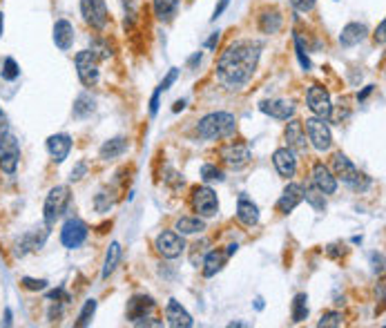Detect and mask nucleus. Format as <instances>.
<instances>
[{
  "mask_svg": "<svg viewBox=\"0 0 386 328\" xmlns=\"http://www.w3.org/2000/svg\"><path fill=\"white\" fill-rule=\"evenodd\" d=\"M47 318H50V322H54V318H61V306H56V301H52V308L47 313Z\"/></svg>",
  "mask_w": 386,
  "mask_h": 328,
  "instance_id": "603ef678",
  "label": "nucleus"
},
{
  "mask_svg": "<svg viewBox=\"0 0 386 328\" xmlns=\"http://www.w3.org/2000/svg\"><path fill=\"white\" fill-rule=\"evenodd\" d=\"M384 31H386V20H380L376 33H373V38H376V43L380 45V47H384Z\"/></svg>",
  "mask_w": 386,
  "mask_h": 328,
  "instance_id": "c03bdc74",
  "label": "nucleus"
},
{
  "mask_svg": "<svg viewBox=\"0 0 386 328\" xmlns=\"http://www.w3.org/2000/svg\"><path fill=\"white\" fill-rule=\"evenodd\" d=\"M228 253L225 251H210L203 259V277H214L217 273H221V268L228 262Z\"/></svg>",
  "mask_w": 386,
  "mask_h": 328,
  "instance_id": "bb28decb",
  "label": "nucleus"
},
{
  "mask_svg": "<svg viewBox=\"0 0 386 328\" xmlns=\"http://www.w3.org/2000/svg\"><path fill=\"white\" fill-rule=\"evenodd\" d=\"M315 3L317 0H290V5L295 11H299V14H311L315 9Z\"/></svg>",
  "mask_w": 386,
  "mask_h": 328,
  "instance_id": "ea45409f",
  "label": "nucleus"
},
{
  "mask_svg": "<svg viewBox=\"0 0 386 328\" xmlns=\"http://www.w3.org/2000/svg\"><path fill=\"white\" fill-rule=\"evenodd\" d=\"M309 318V295L306 292H299V295H295L292 299V322L299 324Z\"/></svg>",
  "mask_w": 386,
  "mask_h": 328,
  "instance_id": "2f4dec72",
  "label": "nucleus"
},
{
  "mask_svg": "<svg viewBox=\"0 0 386 328\" xmlns=\"http://www.w3.org/2000/svg\"><path fill=\"white\" fill-rule=\"evenodd\" d=\"M259 110L264 112L266 117L270 119H277V121H288L295 117V112H297V105L292 103V100H286V98H266L259 103Z\"/></svg>",
  "mask_w": 386,
  "mask_h": 328,
  "instance_id": "4468645a",
  "label": "nucleus"
},
{
  "mask_svg": "<svg viewBox=\"0 0 386 328\" xmlns=\"http://www.w3.org/2000/svg\"><path fill=\"white\" fill-rule=\"evenodd\" d=\"M154 306H156V301L150 295H134L128 301V320L132 324H139V322L150 318V313L154 311Z\"/></svg>",
  "mask_w": 386,
  "mask_h": 328,
  "instance_id": "f3484780",
  "label": "nucleus"
},
{
  "mask_svg": "<svg viewBox=\"0 0 386 328\" xmlns=\"http://www.w3.org/2000/svg\"><path fill=\"white\" fill-rule=\"evenodd\" d=\"M333 174L337 181H342L348 188H353L355 192H366L371 186V179L366 174H362L355 167V163L348 159L344 152L333 154Z\"/></svg>",
  "mask_w": 386,
  "mask_h": 328,
  "instance_id": "7ed1b4c3",
  "label": "nucleus"
},
{
  "mask_svg": "<svg viewBox=\"0 0 386 328\" xmlns=\"http://www.w3.org/2000/svg\"><path fill=\"white\" fill-rule=\"evenodd\" d=\"M175 230L179 234H184V237H190V234H201L203 230H206V221H203L199 214L197 217H181L177 219L175 223Z\"/></svg>",
  "mask_w": 386,
  "mask_h": 328,
  "instance_id": "cd10ccee",
  "label": "nucleus"
},
{
  "mask_svg": "<svg viewBox=\"0 0 386 328\" xmlns=\"http://www.w3.org/2000/svg\"><path fill=\"white\" fill-rule=\"evenodd\" d=\"M192 210H195L201 219H210L219 212V199L217 192H214L210 186H197L192 188Z\"/></svg>",
  "mask_w": 386,
  "mask_h": 328,
  "instance_id": "423d86ee",
  "label": "nucleus"
},
{
  "mask_svg": "<svg viewBox=\"0 0 386 328\" xmlns=\"http://www.w3.org/2000/svg\"><path fill=\"white\" fill-rule=\"evenodd\" d=\"M264 43L255 38L232 40L217 61V78L225 89H242L257 72Z\"/></svg>",
  "mask_w": 386,
  "mask_h": 328,
  "instance_id": "f257e3e1",
  "label": "nucleus"
},
{
  "mask_svg": "<svg viewBox=\"0 0 386 328\" xmlns=\"http://www.w3.org/2000/svg\"><path fill=\"white\" fill-rule=\"evenodd\" d=\"M201 179L206 181V184H221V181L225 179V174H223V170H219L217 165H212V163H206L201 167Z\"/></svg>",
  "mask_w": 386,
  "mask_h": 328,
  "instance_id": "c9c22d12",
  "label": "nucleus"
},
{
  "mask_svg": "<svg viewBox=\"0 0 386 328\" xmlns=\"http://www.w3.org/2000/svg\"><path fill=\"white\" fill-rule=\"evenodd\" d=\"M119 262H121V244L112 241L110 248H107V253H105V264H103V273H101V277L107 279L117 270Z\"/></svg>",
  "mask_w": 386,
  "mask_h": 328,
  "instance_id": "7c9ffc66",
  "label": "nucleus"
},
{
  "mask_svg": "<svg viewBox=\"0 0 386 328\" xmlns=\"http://www.w3.org/2000/svg\"><path fill=\"white\" fill-rule=\"evenodd\" d=\"M272 163H275V170L279 172L281 179L290 181L295 177V172H297V152H292L288 145L286 148H279V150H275V154H272Z\"/></svg>",
  "mask_w": 386,
  "mask_h": 328,
  "instance_id": "dca6fc26",
  "label": "nucleus"
},
{
  "mask_svg": "<svg viewBox=\"0 0 386 328\" xmlns=\"http://www.w3.org/2000/svg\"><path fill=\"white\" fill-rule=\"evenodd\" d=\"M0 76H3L5 81H16V78L20 76V67L11 56H7V59L0 63Z\"/></svg>",
  "mask_w": 386,
  "mask_h": 328,
  "instance_id": "473e14b6",
  "label": "nucleus"
},
{
  "mask_svg": "<svg viewBox=\"0 0 386 328\" xmlns=\"http://www.w3.org/2000/svg\"><path fill=\"white\" fill-rule=\"evenodd\" d=\"M366 36H369V27L364 22H348V25L342 27V33H339V45L342 47H355Z\"/></svg>",
  "mask_w": 386,
  "mask_h": 328,
  "instance_id": "5701e85b",
  "label": "nucleus"
},
{
  "mask_svg": "<svg viewBox=\"0 0 386 328\" xmlns=\"http://www.w3.org/2000/svg\"><path fill=\"white\" fill-rule=\"evenodd\" d=\"M219 36H221V31H214L212 36H210V38L206 40V47H208V50H214V47H217V43H219Z\"/></svg>",
  "mask_w": 386,
  "mask_h": 328,
  "instance_id": "8fccbe9b",
  "label": "nucleus"
},
{
  "mask_svg": "<svg viewBox=\"0 0 386 328\" xmlns=\"http://www.w3.org/2000/svg\"><path fill=\"white\" fill-rule=\"evenodd\" d=\"M5 324H7V326H11V311H9V308L5 311Z\"/></svg>",
  "mask_w": 386,
  "mask_h": 328,
  "instance_id": "13d9d810",
  "label": "nucleus"
},
{
  "mask_svg": "<svg viewBox=\"0 0 386 328\" xmlns=\"http://www.w3.org/2000/svg\"><path fill=\"white\" fill-rule=\"evenodd\" d=\"M152 9H154V16L158 20H172L177 9H179V0H152Z\"/></svg>",
  "mask_w": 386,
  "mask_h": 328,
  "instance_id": "c756f323",
  "label": "nucleus"
},
{
  "mask_svg": "<svg viewBox=\"0 0 386 328\" xmlns=\"http://www.w3.org/2000/svg\"><path fill=\"white\" fill-rule=\"evenodd\" d=\"M304 132L309 134V141L317 152L331 150L333 145V132L328 128V121L320 117H311L304 121Z\"/></svg>",
  "mask_w": 386,
  "mask_h": 328,
  "instance_id": "39448f33",
  "label": "nucleus"
},
{
  "mask_svg": "<svg viewBox=\"0 0 386 328\" xmlns=\"http://www.w3.org/2000/svg\"><path fill=\"white\" fill-rule=\"evenodd\" d=\"M253 159V154H251V148H248L246 143H225L223 148H221V161L232 167V170H242L246 167L248 163H251Z\"/></svg>",
  "mask_w": 386,
  "mask_h": 328,
  "instance_id": "ddd939ff",
  "label": "nucleus"
},
{
  "mask_svg": "<svg viewBox=\"0 0 386 328\" xmlns=\"http://www.w3.org/2000/svg\"><path fill=\"white\" fill-rule=\"evenodd\" d=\"M154 248L163 259H179L186 253V239H184V234H179V232L163 230L156 237Z\"/></svg>",
  "mask_w": 386,
  "mask_h": 328,
  "instance_id": "f8f14e48",
  "label": "nucleus"
},
{
  "mask_svg": "<svg viewBox=\"0 0 386 328\" xmlns=\"http://www.w3.org/2000/svg\"><path fill=\"white\" fill-rule=\"evenodd\" d=\"M228 5H230V0H219V5L214 7V11H212V20H217V18L223 14V11H225V7H228Z\"/></svg>",
  "mask_w": 386,
  "mask_h": 328,
  "instance_id": "09e8293b",
  "label": "nucleus"
},
{
  "mask_svg": "<svg viewBox=\"0 0 386 328\" xmlns=\"http://www.w3.org/2000/svg\"><path fill=\"white\" fill-rule=\"evenodd\" d=\"M87 234H89V228L83 219H78V217L67 219L61 228V244L67 251H76V248H81L85 244Z\"/></svg>",
  "mask_w": 386,
  "mask_h": 328,
  "instance_id": "1a4fd4ad",
  "label": "nucleus"
},
{
  "mask_svg": "<svg viewBox=\"0 0 386 328\" xmlns=\"http://www.w3.org/2000/svg\"><path fill=\"white\" fill-rule=\"evenodd\" d=\"M283 137H286V143L292 152L306 154V150H309V141H306V132H304L302 121L288 119V126H286V130H283Z\"/></svg>",
  "mask_w": 386,
  "mask_h": 328,
  "instance_id": "a211bd4d",
  "label": "nucleus"
},
{
  "mask_svg": "<svg viewBox=\"0 0 386 328\" xmlns=\"http://www.w3.org/2000/svg\"><path fill=\"white\" fill-rule=\"evenodd\" d=\"M161 94H163V89L161 87H156L154 89V94L150 98V117H156V112H158V100H161Z\"/></svg>",
  "mask_w": 386,
  "mask_h": 328,
  "instance_id": "37998d69",
  "label": "nucleus"
},
{
  "mask_svg": "<svg viewBox=\"0 0 386 328\" xmlns=\"http://www.w3.org/2000/svg\"><path fill=\"white\" fill-rule=\"evenodd\" d=\"M373 89H376V85H366L364 89H362V92L357 94V100H359V103H362V100H366V98L373 94Z\"/></svg>",
  "mask_w": 386,
  "mask_h": 328,
  "instance_id": "3c124183",
  "label": "nucleus"
},
{
  "mask_svg": "<svg viewBox=\"0 0 386 328\" xmlns=\"http://www.w3.org/2000/svg\"><path fill=\"white\" fill-rule=\"evenodd\" d=\"M184 107H186V98H181V100H177V103H175L172 112H181V110H184Z\"/></svg>",
  "mask_w": 386,
  "mask_h": 328,
  "instance_id": "5fc2aeb1",
  "label": "nucleus"
},
{
  "mask_svg": "<svg viewBox=\"0 0 386 328\" xmlns=\"http://www.w3.org/2000/svg\"><path fill=\"white\" fill-rule=\"evenodd\" d=\"M47 299H50V301H54V299H56V301H59V299L70 301V295H67V292H65L63 288H59V290H52L50 295H47Z\"/></svg>",
  "mask_w": 386,
  "mask_h": 328,
  "instance_id": "de8ad7c7",
  "label": "nucleus"
},
{
  "mask_svg": "<svg viewBox=\"0 0 386 328\" xmlns=\"http://www.w3.org/2000/svg\"><path fill=\"white\" fill-rule=\"evenodd\" d=\"M283 27V16L279 9H264L259 16V31L261 33H277Z\"/></svg>",
  "mask_w": 386,
  "mask_h": 328,
  "instance_id": "a878e982",
  "label": "nucleus"
},
{
  "mask_svg": "<svg viewBox=\"0 0 386 328\" xmlns=\"http://www.w3.org/2000/svg\"><path fill=\"white\" fill-rule=\"evenodd\" d=\"M306 103H309V110L315 117L320 119H331L333 117V103H331V94L328 89L320 83H315L309 87V94H306Z\"/></svg>",
  "mask_w": 386,
  "mask_h": 328,
  "instance_id": "6e6552de",
  "label": "nucleus"
},
{
  "mask_svg": "<svg viewBox=\"0 0 386 328\" xmlns=\"http://www.w3.org/2000/svg\"><path fill=\"white\" fill-rule=\"evenodd\" d=\"M18 161H20V143L14 134L7 132L5 137H0V170L11 177L16 172Z\"/></svg>",
  "mask_w": 386,
  "mask_h": 328,
  "instance_id": "9d476101",
  "label": "nucleus"
},
{
  "mask_svg": "<svg viewBox=\"0 0 386 328\" xmlns=\"http://www.w3.org/2000/svg\"><path fill=\"white\" fill-rule=\"evenodd\" d=\"M342 322H344V318H342V313L339 311H328V313H324L322 315V320L317 322V326L320 328H328V326H342Z\"/></svg>",
  "mask_w": 386,
  "mask_h": 328,
  "instance_id": "4c0bfd02",
  "label": "nucleus"
},
{
  "mask_svg": "<svg viewBox=\"0 0 386 328\" xmlns=\"http://www.w3.org/2000/svg\"><path fill=\"white\" fill-rule=\"evenodd\" d=\"M295 52H297V59H299V65L304 67L306 72L311 70V59L309 54H306V45H304V38L299 33H295Z\"/></svg>",
  "mask_w": 386,
  "mask_h": 328,
  "instance_id": "e433bc0d",
  "label": "nucleus"
},
{
  "mask_svg": "<svg viewBox=\"0 0 386 328\" xmlns=\"http://www.w3.org/2000/svg\"><path fill=\"white\" fill-rule=\"evenodd\" d=\"M22 288H27L31 292H38V290H45L47 288V279H31V277H22L20 279Z\"/></svg>",
  "mask_w": 386,
  "mask_h": 328,
  "instance_id": "58836bf2",
  "label": "nucleus"
},
{
  "mask_svg": "<svg viewBox=\"0 0 386 328\" xmlns=\"http://www.w3.org/2000/svg\"><path fill=\"white\" fill-rule=\"evenodd\" d=\"M85 174H87V163H85V161H78V163L72 167V172H70V181H81Z\"/></svg>",
  "mask_w": 386,
  "mask_h": 328,
  "instance_id": "a19ab883",
  "label": "nucleus"
},
{
  "mask_svg": "<svg viewBox=\"0 0 386 328\" xmlns=\"http://www.w3.org/2000/svg\"><path fill=\"white\" fill-rule=\"evenodd\" d=\"M313 188L320 190L324 197H331L337 192V179L331 170H328V165H324L322 161H317L313 165Z\"/></svg>",
  "mask_w": 386,
  "mask_h": 328,
  "instance_id": "2eb2a0df",
  "label": "nucleus"
},
{
  "mask_svg": "<svg viewBox=\"0 0 386 328\" xmlns=\"http://www.w3.org/2000/svg\"><path fill=\"white\" fill-rule=\"evenodd\" d=\"M3 31H5V14L0 11V36H3Z\"/></svg>",
  "mask_w": 386,
  "mask_h": 328,
  "instance_id": "6e6d98bb",
  "label": "nucleus"
},
{
  "mask_svg": "<svg viewBox=\"0 0 386 328\" xmlns=\"http://www.w3.org/2000/svg\"><path fill=\"white\" fill-rule=\"evenodd\" d=\"M304 199L311 203L313 206V210L315 212H324L326 210V199H324V195L320 190H309V188H304Z\"/></svg>",
  "mask_w": 386,
  "mask_h": 328,
  "instance_id": "72a5a7b5",
  "label": "nucleus"
},
{
  "mask_svg": "<svg viewBox=\"0 0 386 328\" xmlns=\"http://www.w3.org/2000/svg\"><path fill=\"white\" fill-rule=\"evenodd\" d=\"M81 16L87 25L96 31L105 29L110 22L105 0H81Z\"/></svg>",
  "mask_w": 386,
  "mask_h": 328,
  "instance_id": "9b49d317",
  "label": "nucleus"
},
{
  "mask_svg": "<svg viewBox=\"0 0 386 328\" xmlns=\"http://www.w3.org/2000/svg\"><path fill=\"white\" fill-rule=\"evenodd\" d=\"M54 43L61 52H70L74 45V25L70 20L59 18L54 22Z\"/></svg>",
  "mask_w": 386,
  "mask_h": 328,
  "instance_id": "4be33fe9",
  "label": "nucleus"
},
{
  "mask_svg": "<svg viewBox=\"0 0 386 328\" xmlns=\"http://www.w3.org/2000/svg\"><path fill=\"white\" fill-rule=\"evenodd\" d=\"M237 219H239V223H244L246 228H255V225L259 223L257 203L253 199H248L246 195H242L239 201H237Z\"/></svg>",
  "mask_w": 386,
  "mask_h": 328,
  "instance_id": "b1692460",
  "label": "nucleus"
},
{
  "mask_svg": "<svg viewBox=\"0 0 386 328\" xmlns=\"http://www.w3.org/2000/svg\"><path fill=\"white\" fill-rule=\"evenodd\" d=\"M201 59H203V54H201V52L192 54L190 59H188V65H190V67H195V65H199V63H201Z\"/></svg>",
  "mask_w": 386,
  "mask_h": 328,
  "instance_id": "864d4df0",
  "label": "nucleus"
},
{
  "mask_svg": "<svg viewBox=\"0 0 386 328\" xmlns=\"http://www.w3.org/2000/svg\"><path fill=\"white\" fill-rule=\"evenodd\" d=\"M7 132H9V119L3 112V105H0V137H5Z\"/></svg>",
  "mask_w": 386,
  "mask_h": 328,
  "instance_id": "49530a36",
  "label": "nucleus"
},
{
  "mask_svg": "<svg viewBox=\"0 0 386 328\" xmlns=\"http://www.w3.org/2000/svg\"><path fill=\"white\" fill-rule=\"evenodd\" d=\"M302 201H304V186L302 184H288L286 188H283L281 197L277 199V212L290 214Z\"/></svg>",
  "mask_w": 386,
  "mask_h": 328,
  "instance_id": "aec40b11",
  "label": "nucleus"
},
{
  "mask_svg": "<svg viewBox=\"0 0 386 328\" xmlns=\"http://www.w3.org/2000/svg\"><path fill=\"white\" fill-rule=\"evenodd\" d=\"M76 65V74H78V81H81L85 87H94L101 78V70H98V56L92 50H83L76 54L74 59Z\"/></svg>",
  "mask_w": 386,
  "mask_h": 328,
  "instance_id": "0eeeda50",
  "label": "nucleus"
},
{
  "mask_svg": "<svg viewBox=\"0 0 386 328\" xmlns=\"http://www.w3.org/2000/svg\"><path fill=\"white\" fill-rule=\"evenodd\" d=\"M165 322L168 326L172 328H190L195 326V320H192V315L181 306L177 299H170L168 306H165Z\"/></svg>",
  "mask_w": 386,
  "mask_h": 328,
  "instance_id": "412c9836",
  "label": "nucleus"
},
{
  "mask_svg": "<svg viewBox=\"0 0 386 328\" xmlns=\"http://www.w3.org/2000/svg\"><path fill=\"white\" fill-rule=\"evenodd\" d=\"M94 110H96V98L89 94V92H83V94L76 96L74 107H72V114L76 119H87V117H92Z\"/></svg>",
  "mask_w": 386,
  "mask_h": 328,
  "instance_id": "c85d7f7f",
  "label": "nucleus"
},
{
  "mask_svg": "<svg viewBox=\"0 0 386 328\" xmlns=\"http://www.w3.org/2000/svg\"><path fill=\"white\" fill-rule=\"evenodd\" d=\"M371 262H373V270L382 275V270H384V257L378 255V253H373V255H371Z\"/></svg>",
  "mask_w": 386,
  "mask_h": 328,
  "instance_id": "a18cd8bd",
  "label": "nucleus"
},
{
  "mask_svg": "<svg viewBox=\"0 0 386 328\" xmlns=\"http://www.w3.org/2000/svg\"><path fill=\"white\" fill-rule=\"evenodd\" d=\"M70 199H72L70 186H56L50 190V195L45 199V206H43V219L47 228H52V225L63 217L67 206H70Z\"/></svg>",
  "mask_w": 386,
  "mask_h": 328,
  "instance_id": "20e7f679",
  "label": "nucleus"
},
{
  "mask_svg": "<svg viewBox=\"0 0 386 328\" xmlns=\"http://www.w3.org/2000/svg\"><path fill=\"white\" fill-rule=\"evenodd\" d=\"M237 132V119L230 112H212L197 123V134L203 141L230 139Z\"/></svg>",
  "mask_w": 386,
  "mask_h": 328,
  "instance_id": "f03ea898",
  "label": "nucleus"
},
{
  "mask_svg": "<svg viewBox=\"0 0 386 328\" xmlns=\"http://www.w3.org/2000/svg\"><path fill=\"white\" fill-rule=\"evenodd\" d=\"M94 313H96V299H87V301L83 304L81 313H78L76 326H89V324H92Z\"/></svg>",
  "mask_w": 386,
  "mask_h": 328,
  "instance_id": "f704fd0d",
  "label": "nucleus"
},
{
  "mask_svg": "<svg viewBox=\"0 0 386 328\" xmlns=\"http://www.w3.org/2000/svg\"><path fill=\"white\" fill-rule=\"evenodd\" d=\"M177 78H179V70H177V67H172V70L168 72V76L163 78V81H161V85H158V87H161L163 92H168V89L172 87V83L177 81Z\"/></svg>",
  "mask_w": 386,
  "mask_h": 328,
  "instance_id": "79ce46f5",
  "label": "nucleus"
},
{
  "mask_svg": "<svg viewBox=\"0 0 386 328\" xmlns=\"http://www.w3.org/2000/svg\"><path fill=\"white\" fill-rule=\"evenodd\" d=\"M72 145L74 143H72L70 134H52V137L47 139V143H45V148H47L54 163H63L67 156H70Z\"/></svg>",
  "mask_w": 386,
  "mask_h": 328,
  "instance_id": "6ab92c4d",
  "label": "nucleus"
},
{
  "mask_svg": "<svg viewBox=\"0 0 386 328\" xmlns=\"http://www.w3.org/2000/svg\"><path fill=\"white\" fill-rule=\"evenodd\" d=\"M255 308H257V311H264V299L257 297V299H255Z\"/></svg>",
  "mask_w": 386,
  "mask_h": 328,
  "instance_id": "4d7b16f0",
  "label": "nucleus"
},
{
  "mask_svg": "<svg viewBox=\"0 0 386 328\" xmlns=\"http://www.w3.org/2000/svg\"><path fill=\"white\" fill-rule=\"evenodd\" d=\"M128 150V139L126 137H114V139H107L103 145H101L98 156L103 161H114L119 156H123Z\"/></svg>",
  "mask_w": 386,
  "mask_h": 328,
  "instance_id": "393cba45",
  "label": "nucleus"
}]
</instances>
